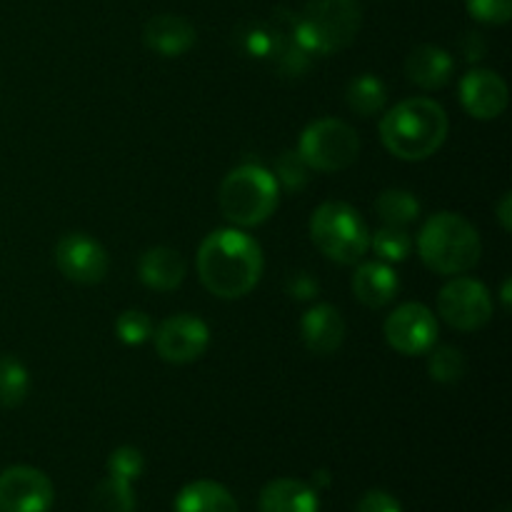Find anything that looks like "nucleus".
Listing matches in <instances>:
<instances>
[{"mask_svg": "<svg viewBox=\"0 0 512 512\" xmlns=\"http://www.w3.org/2000/svg\"><path fill=\"white\" fill-rule=\"evenodd\" d=\"M175 512H238V503L225 485L195 480L178 493Z\"/></svg>", "mask_w": 512, "mask_h": 512, "instance_id": "obj_20", "label": "nucleus"}, {"mask_svg": "<svg viewBox=\"0 0 512 512\" xmlns=\"http://www.w3.org/2000/svg\"><path fill=\"white\" fill-rule=\"evenodd\" d=\"M195 38H198L195 25L183 15H155L145 23L143 30L145 45L163 58H178V55L188 53L195 45Z\"/></svg>", "mask_w": 512, "mask_h": 512, "instance_id": "obj_15", "label": "nucleus"}, {"mask_svg": "<svg viewBox=\"0 0 512 512\" xmlns=\"http://www.w3.org/2000/svg\"><path fill=\"white\" fill-rule=\"evenodd\" d=\"M260 512H320V500L305 480L278 478L260 493Z\"/></svg>", "mask_w": 512, "mask_h": 512, "instance_id": "obj_19", "label": "nucleus"}, {"mask_svg": "<svg viewBox=\"0 0 512 512\" xmlns=\"http://www.w3.org/2000/svg\"><path fill=\"white\" fill-rule=\"evenodd\" d=\"M188 273V265L185 258L178 250L168 248V245H155V248L145 250L140 255L138 263V275L143 280V285H148L150 290H175L180 288V283L185 280Z\"/></svg>", "mask_w": 512, "mask_h": 512, "instance_id": "obj_18", "label": "nucleus"}, {"mask_svg": "<svg viewBox=\"0 0 512 512\" xmlns=\"http://www.w3.org/2000/svg\"><path fill=\"white\" fill-rule=\"evenodd\" d=\"M90 512H135L133 483L108 475L90 495Z\"/></svg>", "mask_w": 512, "mask_h": 512, "instance_id": "obj_23", "label": "nucleus"}, {"mask_svg": "<svg viewBox=\"0 0 512 512\" xmlns=\"http://www.w3.org/2000/svg\"><path fill=\"white\" fill-rule=\"evenodd\" d=\"M370 245L378 253L383 263H400L413 250V238L408 228H395V225H383L375 235H370Z\"/></svg>", "mask_w": 512, "mask_h": 512, "instance_id": "obj_26", "label": "nucleus"}, {"mask_svg": "<svg viewBox=\"0 0 512 512\" xmlns=\"http://www.w3.org/2000/svg\"><path fill=\"white\" fill-rule=\"evenodd\" d=\"M288 293H290V298H295V300H313V298H318L320 285L313 275L295 273L293 278L288 280Z\"/></svg>", "mask_w": 512, "mask_h": 512, "instance_id": "obj_32", "label": "nucleus"}, {"mask_svg": "<svg viewBox=\"0 0 512 512\" xmlns=\"http://www.w3.org/2000/svg\"><path fill=\"white\" fill-rule=\"evenodd\" d=\"M375 213L383 220V225L395 228H408L420 215V200L410 190L388 188L375 198Z\"/></svg>", "mask_w": 512, "mask_h": 512, "instance_id": "obj_22", "label": "nucleus"}, {"mask_svg": "<svg viewBox=\"0 0 512 512\" xmlns=\"http://www.w3.org/2000/svg\"><path fill=\"white\" fill-rule=\"evenodd\" d=\"M350 288H353L355 298L368 308H385L398 295L400 280L393 265L383 263V260H370V263H360L355 268Z\"/></svg>", "mask_w": 512, "mask_h": 512, "instance_id": "obj_16", "label": "nucleus"}, {"mask_svg": "<svg viewBox=\"0 0 512 512\" xmlns=\"http://www.w3.org/2000/svg\"><path fill=\"white\" fill-rule=\"evenodd\" d=\"M310 238L315 248L340 265H355L368 255L370 230L363 215L348 203L328 200L310 218Z\"/></svg>", "mask_w": 512, "mask_h": 512, "instance_id": "obj_6", "label": "nucleus"}, {"mask_svg": "<svg viewBox=\"0 0 512 512\" xmlns=\"http://www.w3.org/2000/svg\"><path fill=\"white\" fill-rule=\"evenodd\" d=\"M143 470L145 458L138 448H133V445H120V448H115L113 453H110L108 475H113V478L133 483V480H138L140 475H143Z\"/></svg>", "mask_w": 512, "mask_h": 512, "instance_id": "obj_29", "label": "nucleus"}, {"mask_svg": "<svg viewBox=\"0 0 512 512\" xmlns=\"http://www.w3.org/2000/svg\"><path fill=\"white\" fill-rule=\"evenodd\" d=\"M115 333L125 345H143L145 340L153 338V320L143 310H125L115 320Z\"/></svg>", "mask_w": 512, "mask_h": 512, "instance_id": "obj_28", "label": "nucleus"}, {"mask_svg": "<svg viewBox=\"0 0 512 512\" xmlns=\"http://www.w3.org/2000/svg\"><path fill=\"white\" fill-rule=\"evenodd\" d=\"M463 55L468 60H480L485 55V43L478 33H468L463 40Z\"/></svg>", "mask_w": 512, "mask_h": 512, "instance_id": "obj_33", "label": "nucleus"}, {"mask_svg": "<svg viewBox=\"0 0 512 512\" xmlns=\"http://www.w3.org/2000/svg\"><path fill=\"white\" fill-rule=\"evenodd\" d=\"M363 8L358 0H308L295 15V33L310 55H335L360 33Z\"/></svg>", "mask_w": 512, "mask_h": 512, "instance_id": "obj_5", "label": "nucleus"}, {"mask_svg": "<svg viewBox=\"0 0 512 512\" xmlns=\"http://www.w3.org/2000/svg\"><path fill=\"white\" fill-rule=\"evenodd\" d=\"M420 260L440 275H463L475 268L483 243L475 225L460 213H435L418 233Z\"/></svg>", "mask_w": 512, "mask_h": 512, "instance_id": "obj_3", "label": "nucleus"}, {"mask_svg": "<svg viewBox=\"0 0 512 512\" xmlns=\"http://www.w3.org/2000/svg\"><path fill=\"white\" fill-rule=\"evenodd\" d=\"M55 265L73 283L98 285L108 275L110 260L95 238L85 233H68L55 245Z\"/></svg>", "mask_w": 512, "mask_h": 512, "instance_id": "obj_12", "label": "nucleus"}, {"mask_svg": "<svg viewBox=\"0 0 512 512\" xmlns=\"http://www.w3.org/2000/svg\"><path fill=\"white\" fill-rule=\"evenodd\" d=\"M503 300H505V308L510 305V280H505L503 283Z\"/></svg>", "mask_w": 512, "mask_h": 512, "instance_id": "obj_36", "label": "nucleus"}, {"mask_svg": "<svg viewBox=\"0 0 512 512\" xmlns=\"http://www.w3.org/2000/svg\"><path fill=\"white\" fill-rule=\"evenodd\" d=\"M448 130V113L430 98L400 100L398 105L385 110L380 120V140L388 153L410 163L438 153L448 138Z\"/></svg>", "mask_w": 512, "mask_h": 512, "instance_id": "obj_2", "label": "nucleus"}, {"mask_svg": "<svg viewBox=\"0 0 512 512\" xmlns=\"http://www.w3.org/2000/svg\"><path fill=\"white\" fill-rule=\"evenodd\" d=\"M468 10L480 23L505 25L512 15V0H468Z\"/></svg>", "mask_w": 512, "mask_h": 512, "instance_id": "obj_30", "label": "nucleus"}, {"mask_svg": "<svg viewBox=\"0 0 512 512\" xmlns=\"http://www.w3.org/2000/svg\"><path fill=\"white\" fill-rule=\"evenodd\" d=\"M465 368H468L465 355L458 348H453V345H440V348L428 350V373L435 383H460L465 375Z\"/></svg>", "mask_w": 512, "mask_h": 512, "instance_id": "obj_25", "label": "nucleus"}, {"mask_svg": "<svg viewBox=\"0 0 512 512\" xmlns=\"http://www.w3.org/2000/svg\"><path fill=\"white\" fill-rule=\"evenodd\" d=\"M155 350L165 363L188 365L198 360L210 345V328L195 315L180 313L163 320L153 330Z\"/></svg>", "mask_w": 512, "mask_h": 512, "instance_id": "obj_10", "label": "nucleus"}, {"mask_svg": "<svg viewBox=\"0 0 512 512\" xmlns=\"http://www.w3.org/2000/svg\"><path fill=\"white\" fill-rule=\"evenodd\" d=\"M385 343L400 355H425L438 340V318L423 303H403L383 325Z\"/></svg>", "mask_w": 512, "mask_h": 512, "instance_id": "obj_9", "label": "nucleus"}, {"mask_svg": "<svg viewBox=\"0 0 512 512\" xmlns=\"http://www.w3.org/2000/svg\"><path fill=\"white\" fill-rule=\"evenodd\" d=\"M315 480H318V483H320V488H325V485L330 483V478H328V473H325V470H320V473L315 475Z\"/></svg>", "mask_w": 512, "mask_h": 512, "instance_id": "obj_35", "label": "nucleus"}, {"mask_svg": "<svg viewBox=\"0 0 512 512\" xmlns=\"http://www.w3.org/2000/svg\"><path fill=\"white\" fill-rule=\"evenodd\" d=\"M463 108L478 120H495L508 108V85L495 70L475 68L460 83Z\"/></svg>", "mask_w": 512, "mask_h": 512, "instance_id": "obj_13", "label": "nucleus"}, {"mask_svg": "<svg viewBox=\"0 0 512 512\" xmlns=\"http://www.w3.org/2000/svg\"><path fill=\"white\" fill-rule=\"evenodd\" d=\"M300 158L318 173H340L360 155V138L353 125L338 118H320L303 130L298 143Z\"/></svg>", "mask_w": 512, "mask_h": 512, "instance_id": "obj_7", "label": "nucleus"}, {"mask_svg": "<svg viewBox=\"0 0 512 512\" xmlns=\"http://www.w3.org/2000/svg\"><path fill=\"white\" fill-rule=\"evenodd\" d=\"M220 213L233 228H255L278 210L280 185L273 170L258 163H245L225 175L218 193Z\"/></svg>", "mask_w": 512, "mask_h": 512, "instance_id": "obj_4", "label": "nucleus"}, {"mask_svg": "<svg viewBox=\"0 0 512 512\" xmlns=\"http://www.w3.org/2000/svg\"><path fill=\"white\" fill-rule=\"evenodd\" d=\"M308 173V163L300 158L298 150H285V153H280L278 160H275V180H278V185H283V188L293 190V193H298V190H303L305 185H308Z\"/></svg>", "mask_w": 512, "mask_h": 512, "instance_id": "obj_27", "label": "nucleus"}, {"mask_svg": "<svg viewBox=\"0 0 512 512\" xmlns=\"http://www.w3.org/2000/svg\"><path fill=\"white\" fill-rule=\"evenodd\" d=\"M510 205H512L510 193H505V195H503V200H500V205H498V218H500V223H503V230H510V228H512Z\"/></svg>", "mask_w": 512, "mask_h": 512, "instance_id": "obj_34", "label": "nucleus"}, {"mask_svg": "<svg viewBox=\"0 0 512 512\" xmlns=\"http://www.w3.org/2000/svg\"><path fill=\"white\" fill-rule=\"evenodd\" d=\"M345 103L360 118H373L380 115L388 105V88L378 75H358L345 88Z\"/></svg>", "mask_w": 512, "mask_h": 512, "instance_id": "obj_21", "label": "nucleus"}, {"mask_svg": "<svg viewBox=\"0 0 512 512\" xmlns=\"http://www.w3.org/2000/svg\"><path fill=\"white\" fill-rule=\"evenodd\" d=\"M28 390V368L13 355H0V405L3 408H18L28 398Z\"/></svg>", "mask_w": 512, "mask_h": 512, "instance_id": "obj_24", "label": "nucleus"}, {"mask_svg": "<svg viewBox=\"0 0 512 512\" xmlns=\"http://www.w3.org/2000/svg\"><path fill=\"white\" fill-rule=\"evenodd\" d=\"M455 70L453 55L440 45H418L405 60V73L410 83L423 90H438L450 83Z\"/></svg>", "mask_w": 512, "mask_h": 512, "instance_id": "obj_17", "label": "nucleus"}, {"mask_svg": "<svg viewBox=\"0 0 512 512\" xmlns=\"http://www.w3.org/2000/svg\"><path fill=\"white\" fill-rule=\"evenodd\" d=\"M300 335L313 355H333L345 340V318L335 305L318 303L300 320Z\"/></svg>", "mask_w": 512, "mask_h": 512, "instance_id": "obj_14", "label": "nucleus"}, {"mask_svg": "<svg viewBox=\"0 0 512 512\" xmlns=\"http://www.w3.org/2000/svg\"><path fill=\"white\" fill-rule=\"evenodd\" d=\"M355 512H403L398 500L385 490H368L355 505Z\"/></svg>", "mask_w": 512, "mask_h": 512, "instance_id": "obj_31", "label": "nucleus"}, {"mask_svg": "<svg viewBox=\"0 0 512 512\" xmlns=\"http://www.w3.org/2000/svg\"><path fill=\"white\" fill-rule=\"evenodd\" d=\"M500 512H510V510H508V508H503V510H500Z\"/></svg>", "mask_w": 512, "mask_h": 512, "instance_id": "obj_37", "label": "nucleus"}, {"mask_svg": "<svg viewBox=\"0 0 512 512\" xmlns=\"http://www.w3.org/2000/svg\"><path fill=\"white\" fill-rule=\"evenodd\" d=\"M53 500V483L43 470L13 465L0 473V512H48Z\"/></svg>", "mask_w": 512, "mask_h": 512, "instance_id": "obj_11", "label": "nucleus"}, {"mask_svg": "<svg viewBox=\"0 0 512 512\" xmlns=\"http://www.w3.org/2000/svg\"><path fill=\"white\" fill-rule=\"evenodd\" d=\"M265 260L258 240L243 228L213 230L198 248V275L223 300H238L260 283Z\"/></svg>", "mask_w": 512, "mask_h": 512, "instance_id": "obj_1", "label": "nucleus"}, {"mask_svg": "<svg viewBox=\"0 0 512 512\" xmlns=\"http://www.w3.org/2000/svg\"><path fill=\"white\" fill-rule=\"evenodd\" d=\"M493 298L490 290L485 288L480 280L458 278L450 280L438 295V313L450 328L463 330V333H473V330L485 328L493 318Z\"/></svg>", "mask_w": 512, "mask_h": 512, "instance_id": "obj_8", "label": "nucleus"}]
</instances>
